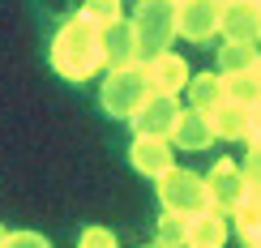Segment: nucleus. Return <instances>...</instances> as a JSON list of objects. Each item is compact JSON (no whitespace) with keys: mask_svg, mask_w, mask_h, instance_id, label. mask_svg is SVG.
I'll use <instances>...</instances> for the list:
<instances>
[{"mask_svg":"<svg viewBox=\"0 0 261 248\" xmlns=\"http://www.w3.org/2000/svg\"><path fill=\"white\" fill-rule=\"evenodd\" d=\"M103 64H107V56H103V26L90 21L86 13L69 17L56 30V39H51V69H56L64 81H90Z\"/></svg>","mask_w":261,"mask_h":248,"instance_id":"obj_1","label":"nucleus"},{"mask_svg":"<svg viewBox=\"0 0 261 248\" xmlns=\"http://www.w3.org/2000/svg\"><path fill=\"white\" fill-rule=\"evenodd\" d=\"M176 13H180L176 0H137V13L128 21H133V30H137L141 60H150V56H159V51L171 47V39L180 35Z\"/></svg>","mask_w":261,"mask_h":248,"instance_id":"obj_2","label":"nucleus"},{"mask_svg":"<svg viewBox=\"0 0 261 248\" xmlns=\"http://www.w3.org/2000/svg\"><path fill=\"white\" fill-rule=\"evenodd\" d=\"M154 94V86L146 77V64H124V69H112L103 81V112L116 116V120H133V112Z\"/></svg>","mask_w":261,"mask_h":248,"instance_id":"obj_3","label":"nucleus"},{"mask_svg":"<svg viewBox=\"0 0 261 248\" xmlns=\"http://www.w3.org/2000/svg\"><path fill=\"white\" fill-rule=\"evenodd\" d=\"M159 201H163V210L193 218V214L210 210V184H205V176H197V171L171 167V171L159 176Z\"/></svg>","mask_w":261,"mask_h":248,"instance_id":"obj_4","label":"nucleus"},{"mask_svg":"<svg viewBox=\"0 0 261 248\" xmlns=\"http://www.w3.org/2000/svg\"><path fill=\"white\" fill-rule=\"evenodd\" d=\"M205 184H210V206L219 214H236L240 210V201L248 197V171L236 163V158H219V163L210 167V176H205Z\"/></svg>","mask_w":261,"mask_h":248,"instance_id":"obj_5","label":"nucleus"},{"mask_svg":"<svg viewBox=\"0 0 261 248\" xmlns=\"http://www.w3.org/2000/svg\"><path fill=\"white\" fill-rule=\"evenodd\" d=\"M176 26H180V39L210 43L223 26V0H184L176 13Z\"/></svg>","mask_w":261,"mask_h":248,"instance_id":"obj_6","label":"nucleus"},{"mask_svg":"<svg viewBox=\"0 0 261 248\" xmlns=\"http://www.w3.org/2000/svg\"><path fill=\"white\" fill-rule=\"evenodd\" d=\"M184 107L176 103V94H150L146 103L133 112V133L137 137H171V128H176Z\"/></svg>","mask_w":261,"mask_h":248,"instance_id":"obj_7","label":"nucleus"},{"mask_svg":"<svg viewBox=\"0 0 261 248\" xmlns=\"http://www.w3.org/2000/svg\"><path fill=\"white\" fill-rule=\"evenodd\" d=\"M128 163H133V171H141V176L159 180L163 171L176 167V142H171V137H133Z\"/></svg>","mask_w":261,"mask_h":248,"instance_id":"obj_8","label":"nucleus"},{"mask_svg":"<svg viewBox=\"0 0 261 248\" xmlns=\"http://www.w3.org/2000/svg\"><path fill=\"white\" fill-rule=\"evenodd\" d=\"M219 35L227 43H257L261 39V5L257 0H231V5H223Z\"/></svg>","mask_w":261,"mask_h":248,"instance_id":"obj_9","label":"nucleus"},{"mask_svg":"<svg viewBox=\"0 0 261 248\" xmlns=\"http://www.w3.org/2000/svg\"><path fill=\"white\" fill-rule=\"evenodd\" d=\"M141 64H146V77H150V86H154L159 94H180V90H189V81H193L189 64H184V56H176V51H159V56H150Z\"/></svg>","mask_w":261,"mask_h":248,"instance_id":"obj_10","label":"nucleus"},{"mask_svg":"<svg viewBox=\"0 0 261 248\" xmlns=\"http://www.w3.org/2000/svg\"><path fill=\"white\" fill-rule=\"evenodd\" d=\"M103 56H107V69H124V64H141L137 30H133V21H128V17L112 21V26H103Z\"/></svg>","mask_w":261,"mask_h":248,"instance_id":"obj_11","label":"nucleus"},{"mask_svg":"<svg viewBox=\"0 0 261 248\" xmlns=\"http://www.w3.org/2000/svg\"><path fill=\"white\" fill-rule=\"evenodd\" d=\"M214 137H219V133H214L210 116L197 112V107H184L180 120H176V128H171V142H176V150H210Z\"/></svg>","mask_w":261,"mask_h":248,"instance_id":"obj_12","label":"nucleus"},{"mask_svg":"<svg viewBox=\"0 0 261 248\" xmlns=\"http://www.w3.org/2000/svg\"><path fill=\"white\" fill-rule=\"evenodd\" d=\"M223 244H227V214L210 206L189 218V248H223Z\"/></svg>","mask_w":261,"mask_h":248,"instance_id":"obj_13","label":"nucleus"},{"mask_svg":"<svg viewBox=\"0 0 261 248\" xmlns=\"http://www.w3.org/2000/svg\"><path fill=\"white\" fill-rule=\"evenodd\" d=\"M210 124L219 133V142H248V107L244 103H219L210 112Z\"/></svg>","mask_w":261,"mask_h":248,"instance_id":"obj_14","label":"nucleus"},{"mask_svg":"<svg viewBox=\"0 0 261 248\" xmlns=\"http://www.w3.org/2000/svg\"><path fill=\"white\" fill-rule=\"evenodd\" d=\"M219 103H227V81H223V73H197V77L189 81V107H197V112L210 116Z\"/></svg>","mask_w":261,"mask_h":248,"instance_id":"obj_15","label":"nucleus"},{"mask_svg":"<svg viewBox=\"0 0 261 248\" xmlns=\"http://www.w3.org/2000/svg\"><path fill=\"white\" fill-rule=\"evenodd\" d=\"M223 81H227V99H231V103H244V107L261 103V77H257V69L223 73Z\"/></svg>","mask_w":261,"mask_h":248,"instance_id":"obj_16","label":"nucleus"},{"mask_svg":"<svg viewBox=\"0 0 261 248\" xmlns=\"http://www.w3.org/2000/svg\"><path fill=\"white\" fill-rule=\"evenodd\" d=\"M159 244L163 248H189V218L184 214H171V210H163V218H159Z\"/></svg>","mask_w":261,"mask_h":248,"instance_id":"obj_17","label":"nucleus"},{"mask_svg":"<svg viewBox=\"0 0 261 248\" xmlns=\"http://www.w3.org/2000/svg\"><path fill=\"white\" fill-rule=\"evenodd\" d=\"M223 73H244V69H257V43H223Z\"/></svg>","mask_w":261,"mask_h":248,"instance_id":"obj_18","label":"nucleus"},{"mask_svg":"<svg viewBox=\"0 0 261 248\" xmlns=\"http://www.w3.org/2000/svg\"><path fill=\"white\" fill-rule=\"evenodd\" d=\"M90 21H99V26H112V21H120V0H86V9H82Z\"/></svg>","mask_w":261,"mask_h":248,"instance_id":"obj_19","label":"nucleus"},{"mask_svg":"<svg viewBox=\"0 0 261 248\" xmlns=\"http://www.w3.org/2000/svg\"><path fill=\"white\" fill-rule=\"evenodd\" d=\"M77 248H116V235L107 231V227H86Z\"/></svg>","mask_w":261,"mask_h":248,"instance_id":"obj_20","label":"nucleus"},{"mask_svg":"<svg viewBox=\"0 0 261 248\" xmlns=\"http://www.w3.org/2000/svg\"><path fill=\"white\" fill-rule=\"evenodd\" d=\"M5 248H51V244L43 240V235H35V231H13L5 240Z\"/></svg>","mask_w":261,"mask_h":248,"instance_id":"obj_21","label":"nucleus"},{"mask_svg":"<svg viewBox=\"0 0 261 248\" xmlns=\"http://www.w3.org/2000/svg\"><path fill=\"white\" fill-rule=\"evenodd\" d=\"M244 171H248L253 184H261V137H257V142H248V163H244Z\"/></svg>","mask_w":261,"mask_h":248,"instance_id":"obj_22","label":"nucleus"},{"mask_svg":"<svg viewBox=\"0 0 261 248\" xmlns=\"http://www.w3.org/2000/svg\"><path fill=\"white\" fill-rule=\"evenodd\" d=\"M5 240H9V231H5V227H0V248H5Z\"/></svg>","mask_w":261,"mask_h":248,"instance_id":"obj_23","label":"nucleus"},{"mask_svg":"<svg viewBox=\"0 0 261 248\" xmlns=\"http://www.w3.org/2000/svg\"><path fill=\"white\" fill-rule=\"evenodd\" d=\"M257 77H261V56H257Z\"/></svg>","mask_w":261,"mask_h":248,"instance_id":"obj_24","label":"nucleus"},{"mask_svg":"<svg viewBox=\"0 0 261 248\" xmlns=\"http://www.w3.org/2000/svg\"><path fill=\"white\" fill-rule=\"evenodd\" d=\"M223 5H231V0H223Z\"/></svg>","mask_w":261,"mask_h":248,"instance_id":"obj_25","label":"nucleus"},{"mask_svg":"<svg viewBox=\"0 0 261 248\" xmlns=\"http://www.w3.org/2000/svg\"><path fill=\"white\" fill-rule=\"evenodd\" d=\"M176 5H184V0H176Z\"/></svg>","mask_w":261,"mask_h":248,"instance_id":"obj_26","label":"nucleus"},{"mask_svg":"<svg viewBox=\"0 0 261 248\" xmlns=\"http://www.w3.org/2000/svg\"><path fill=\"white\" fill-rule=\"evenodd\" d=\"M154 248H163V244H154Z\"/></svg>","mask_w":261,"mask_h":248,"instance_id":"obj_27","label":"nucleus"}]
</instances>
